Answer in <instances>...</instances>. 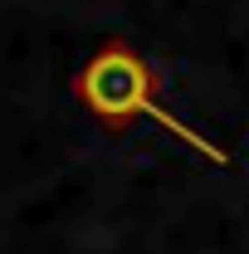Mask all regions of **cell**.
<instances>
[{"label":"cell","mask_w":249,"mask_h":254,"mask_svg":"<svg viewBox=\"0 0 249 254\" xmlns=\"http://www.w3.org/2000/svg\"><path fill=\"white\" fill-rule=\"evenodd\" d=\"M73 93L103 127L123 132L156 108V73L132 44H103L93 59L73 73Z\"/></svg>","instance_id":"cell-1"}]
</instances>
